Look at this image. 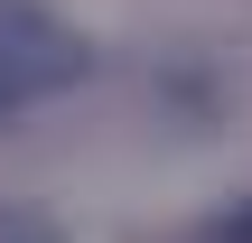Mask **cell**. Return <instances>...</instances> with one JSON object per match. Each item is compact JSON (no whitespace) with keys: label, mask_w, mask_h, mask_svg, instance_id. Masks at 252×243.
Wrapping results in <instances>:
<instances>
[{"label":"cell","mask_w":252,"mask_h":243,"mask_svg":"<svg viewBox=\"0 0 252 243\" xmlns=\"http://www.w3.org/2000/svg\"><path fill=\"white\" fill-rule=\"evenodd\" d=\"M0 243H47V234H28V225H0Z\"/></svg>","instance_id":"3957f363"},{"label":"cell","mask_w":252,"mask_h":243,"mask_svg":"<svg viewBox=\"0 0 252 243\" xmlns=\"http://www.w3.org/2000/svg\"><path fill=\"white\" fill-rule=\"evenodd\" d=\"M84 66H94V47L47 0H0V112L9 103H37V94H65Z\"/></svg>","instance_id":"6da1fadb"},{"label":"cell","mask_w":252,"mask_h":243,"mask_svg":"<svg viewBox=\"0 0 252 243\" xmlns=\"http://www.w3.org/2000/svg\"><path fill=\"white\" fill-rule=\"evenodd\" d=\"M206 243H252V197H243V206H224V215L206 225Z\"/></svg>","instance_id":"7a4b0ae2"}]
</instances>
